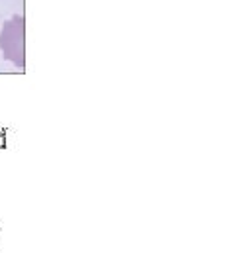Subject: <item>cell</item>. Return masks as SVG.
Returning a JSON list of instances; mask_svg holds the SVG:
<instances>
[{
  "instance_id": "1",
  "label": "cell",
  "mask_w": 251,
  "mask_h": 253,
  "mask_svg": "<svg viewBox=\"0 0 251 253\" xmlns=\"http://www.w3.org/2000/svg\"><path fill=\"white\" fill-rule=\"evenodd\" d=\"M26 24L22 16H14L12 20H8L2 28L0 34V47L4 51V57L10 59L14 65L24 67L26 65V47H24V32Z\"/></svg>"
}]
</instances>
